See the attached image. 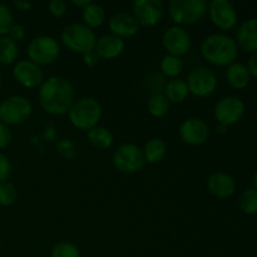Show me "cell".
Segmentation results:
<instances>
[{"instance_id": "cell-5", "label": "cell", "mask_w": 257, "mask_h": 257, "mask_svg": "<svg viewBox=\"0 0 257 257\" xmlns=\"http://www.w3.org/2000/svg\"><path fill=\"white\" fill-rule=\"evenodd\" d=\"M62 42L72 52L85 54L94 50L97 37L93 29L88 28L87 25L74 23L63 29Z\"/></svg>"}, {"instance_id": "cell-14", "label": "cell", "mask_w": 257, "mask_h": 257, "mask_svg": "<svg viewBox=\"0 0 257 257\" xmlns=\"http://www.w3.org/2000/svg\"><path fill=\"white\" fill-rule=\"evenodd\" d=\"M180 136L182 141L191 146L203 145L208 140V125L200 118H188L183 120L180 127Z\"/></svg>"}, {"instance_id": "cell-3", "label": "cell", "mask_w": 257, "mask_h": 257, "mask_svg": "<svg viewBox=\"0 0 257 257\" xmlns=\"http://www.w3.org/2000/svg\"><path fill=\"white\" fill-rule=\"evenodd\" d=\"M102 117V105L97 99L90 97L74 100L69 110V119L75 128L89 131L97 127Z\"/></svg>"}, {"instance_id": "cell-9", "label": "cell", "mask_w": 257, "mask_h": 257, "mask_svg": "<svg viewBox=\"0 0 257 257\" xmlns=\"http://www.w3.org/2000/svg\"><path fill=\"white\" fill-rule=\"evenodd\" d=\"M186 83L190 93L196 97L205 98L215 92L217 87V78L210 68L198 67L188 74Z\"/></svg>"}, {"instance_id": "cell-18", "label": "cell", "mask_w": 257, "mask_h": 257, "mask_svg": "<svg viewBox=\"0 0 257 257\" xmlns=\"http://www.w3.org/2000/svg\"><path fill=\"white\" fill-rule=\"evenodd\" d=\"M208 191L218 198H227L235 193L236 182L230 175L225 172H216L211 175L207 182Z\"/></svg>"}, {"instance_id": "cell-12", "label": "cell", "mask_w": 257, "mask_h": 257, "mask_svg": "<svg viewBox=\"0 0 257 257\" xmlns=\"http://www.w3.org/2000/svg\"><path fill=\"white\" fill-rule=\"evenodd\" d=\"M245 112V105L242 100L237 97H225L216 104L215 117L218 124L231 125L238 122Z\"/></svg>"}, {"instance_id": "cell-33", "label": "cell", "mask_w": 257, "mask_h": 257, "mask_svg": "<svg viewBox=\"0 0 257 257\" xmlns=\"http://www.w3.org/2000/svg\"><path fill=\"white\" fill-rule=\"evenodd\" d=\"M10 171H12V166H10L9 160L3 153H0V183L8 180Z\"/></svg>"}, {"instance_id": "cell-16", "label": "cell", "mask_w": 257, "mask_h": 257, "mask_svg": "<svg viewBox=\"0 0 257 257\" xmlns=\"http://www.w3.org/2000/svg\"><path fill=\"white\" fill-rule=\"evenodd\" d=\"M109 29L112 34L123 39V38H130L137 34L140 25L132 14L117 13L109 19Z\"/></svg>"}, {"instance_id": "cell-42", "label": "cell", "mask_w": 257, "mask_h": 257, "mask_svg": "<svg viewBox=\"0 0 257 257\" xmlns=\"http://www.w3.org/2000/svg\"><path fill=\"white\" fill-rule=\"evenodd\" d=\"M0 85H2V77H0Z\"/></svg>"}, {"instance_id": "cell-41", "label": "cell", "mask_w": 257, "mask_h": 257, "mask_svg": "<svg viewBox=\"0 0 257 257\" xmlns=\"http://www.w3.org/2000/svg\"><path fill=\"white\" fill-rule=\"evenodd\" d=\"M253 185H255V190L257 191V172L253 176Z\"/></svg>"}, {"instance_id": "cell-21", "label": "cell", "mask_w": 257, "mask_h": 257, "mask_svg": "<svg viewBox=\"0 0 257 257\" xmlns=\"http://www.w3.org/2000/svg\"><path fill=\"white\" fill-rule=\"evenodd\" d=\"M163 94L170 103H182L187 99L190 90H188L186 80L175 78V79H171L167 84H165Z\"/></svg>"}, {"instance_id": "cell-13", "label": "cell", "mask_w": 257, "mask_h": 257, "mask_svg": "<svg viewBox=\"0 0 257 257\" xmlns=\"http://www.w3.org/2000/svg\"><path fill=\"white\" fill-rule=\"evenodd\" d=\"M210 18L222 30H230L237 23V12L228 0H213L210 5Z\"/></svg>"}, {"instance_id": "cell-28", "label": "cell", "mask_w": 257, "mask_h": 257, "mask_svg": "<svg viewBox=\"0 0 257 257\" xmlns=\"http://www.w3.org/2000/svg\"><path fill=\"white\" fill-rule=\"evenodd\" d=\"M240 208L247 215L257 212V191L255 188H248L241 195Z\"/></svg>"}, {"instance_id": "cell-1", "label": "cell", "mask_w": 257, "mask_h": 257, "mask_svg": "<svg viewBox=\"0 0 257 257\" xmlns=\"http://www.w3.org/2000/svg\"><path fill=\"white\" fill-rule=\"evenodd\" d=\"M39 102L43 109L49 114H65L74 103V87L65 78H48L40 84Z\"/></svg>"}, {"instance_id": "cell-32", "label": "cell", "mask_w": 257, "mask_h": 257, "mask_svg": "<svg viewBox=\"0 0 257 257\" xmlns=\"http://www.w3.org/2000/svg\"><path fill=\"white\" fill-rule=\"evenodd\" d=\"M49 12L54 18L64 17L67 13V3L64 0H53L49 3Z\"/></svg>"}, {"instance_id": "cell-29", "label": "cell", "mask_w": 257, "mask_h": 257, "mask_svg": "<svg viewBox=\"0 0 257 257\" xmlns=\"http://www.w3.org/2000/svg\"><path fill=\"white\" fill-rule=\"evenodd\" d=\"M52 257H80V252L73 243L60 242L52 250Z\"/></svg>"}, {"instance_id": "cell-37", "label": "cell", "mask_w": 257, "mask_h": 257, "mask_svg": "<svg viewBox=\"0 0 257 257\" xmlns=\"http://www.w3.org/2000/svg\"><path fill=\"white\" fill-rule=\"evenodd\" d=\"M248 72L250 74H252L253 77L257 78V53H253L252 57L248 60Z\"/></svg>"}, {"instance_id": "cell-11", "label": "cell", "mask_w": 257, "mask_h": 257, "mask_svg": "<svg viewBox=\"0 0 257 257\" xmlns=\"http://www.w3.org/2000/svg\"><path fill=\"white\" fill-rule=\"evenodd\" d=\"M163 48L170 55L180 58L181 55L187 54L191 48V37L182 27H171L165 32L162 37Z\"/></svg>"}, {"instance_id": "cell-34", "label": "cell", "mask_w": 257, "mask_h": 257, "mask_svg": "<svg viewBox=\"0 0 257 257\" xmlns=\"http://www.w3.org/2000/svg\"><path fill=\"white\" fill-rule=\"evenodd\" d=\"M8 34H9L10 39L14 40V42L17 43V42H19V40L24 39V37H25V29L22 27V25H19V24H13Z\"/></svg>"}, {"instance_id": "cell-20", "label": "cell", "mask_w": 257, "mask_h": 257, "mask_svg": "<svg viewBox=\"0 0 257 257\" xmlns=\"http://www.w3.org/2000/svg\"><path fill=\"white\" fill-rule=\"evenodd\" d=\"M228 84L235 89H243L250 83L251 74L247 68L241 63H232L228 65V69L226 72Z\"/></svg>"}, {"instance_id": "cell-22", "label": "cell", "mask_w": 257, "mask_h": 257, "mask_svg": "<svg viewBox=\"0 0 257 257\" xmlns=\"http://www.w3.org/2000/svg\"><path fill=\"white\" fill-rule=\"evenodd\" d=\"M142 151L146 162L157 163L165 158L166 153H167V146L161 138H152L146 143Z\"/></svg>"}, {"instance_id": "cell-10", "label": "cell", "mask_w": 257, "mask_h": 257, "mask_svg": "<svg viewBox=\"0 0 257 257\" xmlns=\"http://www.w3.org/2000/svg\"><path fill=\"white\" fill-rule=\"evenodd\" d=\"M163 12L165 8L160 0H136L133 3V17L138 25L155 27L162 19Z\"/></svg>"}, {"instance_id": "cell-26", "label": "cell", "mask_w": 257, "mask_h": 257, "mask_svg": "<svg viewBox=\"0 0 257 257\" xmlns=\"http://www.w3.org/2000/svg\"><path fill=\"white\" fill-rule=\"evenodd\" d=\"M147 107L148 112L153 117L161 118L167 114L168 110H170V102H168V99L165 97L163 93H155L148 99Z\"/></svg>"}, {"instance_id": "cell-17", "label": "cell", "mask_w": 257, "mask_h": 257, "mask_svg": "<svg viewBox=\"0 0 257 257\" xmlns=\"http://www.w3.org/2000/svg\"><path fill=\"white\" fill-rule=\"evenodd\" d=\"M124 50V42L119 37L114 34H105L97 39L95 43L94 52L97 53L98 57L102 59H114L119 57Z\"/></svg>"}, {"instance_id": "cell-39", "label": "cell", "mask_w": 257, "mask_h": 257, "mask_svg": "<svg viewBox=\"0 0 257 257\" xmlns=\"http://www.w3.org/2000/svg\"><path fill=\"white\" fill-rule=\"evenodd\" d=\"M90 0H72V4L75 5V7L80 8V9H84L85 7H88V5L90 4Z\"/></svg>"}, {"instance_id": "cell-7", "label": "cell", "mask_w": 257, "mask_h": 257, "mask_svg": "<svg viewBox=\"0 0 257 257\" xmlns=\"http://www.w3.org/2000/svg\"><path fill=\"white\" fill-rule=\"evenodd\" d=\"M32 103L22 95L7 98L0 104V120L4 124H22L32 114Z\"/></svg>"}, {"instance_id": "cell-15", "label": "cell", "mask_w": 257, "mask_h": 257, "mask_svg": "<svg viewBox=\"0 0 257 257\" xmlns=\"http://www.w3.org/2000/svg\"><path fill=\"white\" fill-rule=\"evenodd\" d=\"M15 80L25 88H35L43 83V72L39 65L30 60H20L13 69Z\"/></svg>"}, {"instance_id": "cell-35", "label": "cell", "mask_w": 257, "mask_h": 257, "mask_svg": "<svg viewBox=\"0 0 257 257\" xmlns=\"http://www.w3.org/2000/svg\"><path fill=\"white\" fill-rule=\"evenodd\" d=\"M10 140H12V135H10L9 128L7 127V124L0 122V148L7 147L10 143Z\"/></svg>"}, {"instance_id": "cell-19", "label": "cell", "mask_w": 257, "mask_h": 257, "mask_svg": "<svg viewBox=\"0 0 257 257\" xmlns=\"http://www.w3.org/2000/svg\"><path fill=\"white\" fill-rule=\"evenodd\" d=\"M236 37L237 43L243 50L257 53V18L243 22L238 28Z\"/></svg>"}, {"instance_id": "cell-2", "label": "cell", "mask_w": 257, "mask_h": 257, "mask_svg": "<svg viewBox=\"0 0 257 257\" xmlns=\"http://www.w3.org/2000/svg\"><path fill=\"white\" fill-rule=\"evenodd\" d=\"M203 58L216 65H231L238 55L237 43L226 34H212L206 38L201 47Z\"/></svg>"}, {"instance_id": "cell-38", "label": "cell", "mask_w": 257, "mask_h": 257, "mask_svg": "<svg viewBox=\"0 0 257 257\" xmlns=\"http://www.w3.org/2000/svg\"><path fill=\"white\" fill-rule=\"evenodd\" d=\"M15 7L19 10H22V12H29L32 9L33 4L30 2H27V0H20V2L15 3Z\"/></svg>"}, {"instance_id": "cell-23", "label": "cell", "mask_w": 257, "mask_h": 257, "mask_svg": "<svg viewBox=\"0 0 257 257\" xmlns=\"http://www.w3.org/2000/svg\"><path fill=\"white\" fill-rule=\"evenodd\" d=\"M88 141L93 147L98 148V150H107L112 146L113 135L105 127L97 125L88 131Z\"/></svg>"}, {"instance_id": "cell-40", "label": "cell", "mask_w": 257, "mask_h": 257, "mask_svg": "<svg viewBox=\"0 0 257 257\" xmlns=\"http://www.w3.org/2000/svg\"><path fill=\"white\" fill-rule=\"evenodd\" d=\"M226 130H227V125H223V124H218L217 125V132L225 133Z\"/></svg>"}, {"instance_id": "cell-6", "label": "cell", "mask_w": 257, "mask_h": 257, "mask_svg": "<svg viewBox=\"0 0 257 257\" xmlns=\"http://www.w3.org/2000/svg\"><path fill=\"white\" fill-rule=\"evenodd\" d=\"M60 54V47L57 39L48 35L34 38L28 45V57L37 65H48L54 63Z\"/></svg>"}, {"instance_id": "cell-27", "label": "cell", "mask_w": 257, "mask_h": 257, "mask_svg": "<svg viewBox=\"0 0 257 257\" xmlns=\"http://www.w3.org/2000/svg\"><path fill=\"white\" fill-rule=\"evenodd\" d=\"M161 70H162V73L165 75L175 79L183 70V63L178 57L168 54L161 62Z\"/></svg>"}, {"instance_id": "cell-4", "label": "cell", "mask_w": 257, "mask_h": 257, "mask_svg": "<svg viewBox=\"0 0 257 257\" xmlns=\"http://www.w3.org/2000/svg\"><path fill=\"white\" fill-rule=\"evenodd\" d=\"M168 13L177 27L195 24L207 13V3L205 0H172L168 4Z\"/></svg>"}, {"instance_id": "cell-36", "label": "cell", "mask_w": 257, "mask_h": 257, "mask_svg": "<svg viewBox=\"0 0 257 257\" xmlns=\"http://www.w3.org/2000/svg\"><path fill=\"white\" fill-rule=\"evenodd\" d=\"M83 60H84V64L87 65V67L93 68L98 64V62H99V57H98V54L94 50H92V52H88L85 53V54H83Z\"/></svg>"}, {"instance_id": "cell-30", "label": "cell", "mask_w": 257, "mask_h": 257, "mask_svg": "<svg viewBox=\"0 0 257 257\" xmlns=\"http://www.w3.org/2000/svg\"><path fill=\"white\" fill-rule=\"evenodd\" d=\"M17 190L14 186L9 182L0 183V205L10 206L17 200Z\"/></svg>"}, {"instance_id": "cell-31", "label": "cell", "mask_w": 257, "mask_h": 257, "mask_svg": "<svg viewBox=\"0 0 257 257\" xmlns=\"http://www.w3.org/2000/svg\"><path fill=\"white\" fill-rule=\"evenodd\" d=\"M13 14L9 8L4 4H0V35L8 34L12 28Z\"/></svg>"}, {"instance_id": "cell-24", "label": "cell", "mask_w": 257, "mask_h": 257, "mask_svg": "<svg viewBox=\"0 0 257 257\" xmlns=\"http://www.w3.org/2000/svg\"><path fill=\"white\" fill-rule=\"evenodd\" d=\"M82 17L83 20H84V25H87L88 28L93 29V28L100 27L104 23L105 10L99 4L90 3L88 7H85L83 9Z\"/></svg>"}, {"instance_id": "cell-8", "label": "cell", "mask_w": 257, "mask_h": 257, "mask_svg": "<svg viewBox=\"0 0 257 257\" xmlns=\"http://www.w3.org/2000/svg\"><path fill=\"white\" fill-rule=\"evenodd\" d=\"M113 163L120 172L135 173L142 170L146 160L143 151L138 146L127 143L115 150L113 155Z\"/></svg>"}, {"instance_id": "cell-25", "label": "cell", "mask_w": 257, "mask_h": 257, "mask_svg": "<svg viewBox=\"0 0 257 257\" xmlns=\"http://www.w3.org/2000/svg\"><path fill=\"white\" fill-rule=\"evenodd\" d=\"M18 53H19V49L14 40L10 39L9 37L0 38V63L2 64H13L17 60Z\"/></svg>"}]
</instances>
